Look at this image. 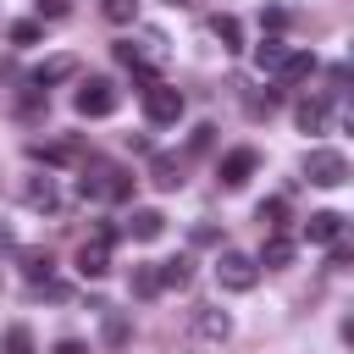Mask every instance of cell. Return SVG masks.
I'll use <instances>...</instances> for the list:
<instances>
[{
	"label": "cell",
	"mask_w": 354,
	"mask_h": 354,
	"mask_svg": "<svg viewBox=\"0 0 354 354\" xmlns=\"http://www.w3.org/2000/svg\"><path fill=\"white\" fill-rule=\"evenodd\" d=\"M66 77H77V55H50V61L33 66V88H55Z\"/></svg>",
	"instance_id": "ba28073f"
},
{
	"label": "cell",
	"mask_w": 354,
	"mask_h": 354,
	"mask_svg": "<svg viewBox=\"0 0 354 354\" xmlns=\"http://www.w3.org/2000/svg\"><path fill=\"white\" fill-rule=\"evenodd\" d=\"M260 28H266V33H282V28H288V11H282V6H266V11H260Z\"/></svg>",
	"instance_id": "83f0119b"
},
{
	"label": "cell",
	"mask_w": 354,
	"mask_h": 354,
	"mask_svg": "<svg viewBox=\"0 0 354 354\" xmlns=\"http://www.w3.org/2000/svg\"><path fill=\"white\" fill-rule=\"evenodd\" d=\"M288 50H293V44H288L282 33H260V44H254V66H260V72H277V66L288 61Z\"/></svg>",
	"instance_id": "5bb4252c"
},
{
	"label": "cell",
	"mask_w": 354,
	"mask_h": 354,
	"mask_svg": "<svg viewBox=\"0 0 354 354\" xmlns=\"http://www.w3.org/2000/svg\"><path fill=\"white\" fill-rule=\"evenodd\" d=\"M33 160H44V166H77V160H83V144H77V138H61V144H33Z\"/></svg>",
	"instance_id": "2e32d148"
},
{
	"label": "cell",
	"mask_w": 354,
	"mask_h": 354,
	"mask_svg": "<svg viewBox=\"0 0 354 354\" xmlns=\"http://www.w3.org/2000/svg\"><path fill=\"white\" fill-rule=\"evenodd\" d=\"M144 94V116L155 122V127H171L177 116H183V88H171V83H149V88H138Z\"/></svg>",
	"instance_id": "5b68a950"
},
{
	"label": "cell",
	"mask_w": 354,
	"mask_h": 354,
	"mask_svg": "<svg viewBox=\"0 0 354 354\" xmlns=\"http://www.w3.org/2000/svg\"><path fill=\"white\" fill-rule=\"evenodd\" d=\"M39 33H44L39 22H17V28H11V44H39Z\"/></svg>",
	"instance_id": "f1b7e54d"
},
{
	"label": "cell",
	"mask_w": 354,
	"mask_h": 354,
	"mask_svg": "<svg viewBox=\"0 0 354 354\" xmlns=\"http://www.w3.org/2000/svg\"><path fill=\"white\" fill-rule=\"evenodd\" d=\"M271 105H277V94H271V88H266V94H254V100H249V111H254V116H260V111H271Z\"/></svg>",
	"instance_id": "1f68e13d"
},
{
	"label": "cell",
	"mask_w": 354,
	"mask_h": 354,
	"mask_svg": "<svg viewBox=\"0 0 354 354\" xmlns=\"http://www.w3.org/2000/svg\"><path fill=\"white\" fill-rule=\"evenodd\" d=\"M166 6H183V11H199L205 0H166Z\"/></svg>",
	"instance_id": "836d02e7"
},
{
	"label": "cell",
	"mask_w": 354,
	"mask_h": 354,
	"mask_svg": "<svg viewBox=\"0 0 354 354\" xmlns=\"http://www.w3.org/2000/svg\"><path fill=\"white\" fill-rule=\"evenodd\" d=\"M72 105H77V116H111V111L122 105V94H116L111 77H88V83L72 94Z\"/></svg>",
	"instance_id": "8992f818"
},
{
	"label": "cell",
	"mask_w": 354,
	"mask_h": 354,
	"mask_svg": "<svg viewBox=\"0 0 354 354\" xmlns=\"http://www.w3.org/2000/svg\"><path fill=\"white\" fill-rule=\"evenodd\" d=\"M22 205L50 216V210L61 205V194H55V183H50V177H28V183H22Z\"/></svg>",
	"instance_id": "e0dca14e"
},
{
	"label": "cell",
	"mask_w": 354,
	"mask_h": 354,
	"mask_svg": "<svg viewBox=\"0 0 354 354\" xmlns=\"http://www.w3.org/2000/svg\"><path fill=\"white\" fill-rule=\"evenodd\" d=\"M254 216H260V227H271V232H282V216H288V199H260V205H254Z\"/></svg>",
	"instance_id": "484cf974"
},
{
	"label": "cell",
	"mask_w": 354,
	"mask_h": 354,
	"mask_svg": "<svg viewBox=\"0 0 354 354\" xmlns=\"http://www.w3.org/2000/svg\"><path fill=\"white\" fill-rule=\"evenodd\" d=\"M116 61L133 66L138 88H149V83L160 77V66H166V33H160V28H138V33L116 39Z\"/></svg>",
	"instance_id": "6da1fadb"
},
{
	"label": "cell",
	"mask_w": 354,
	"mask_h": 354,
	"mask_svg": "<svg viewBox=\"0 0 354 354\" xmlns=\"http://www.w3.org/2000/svg\"><path fill=\"white\" fill-rule=\"evenodd\" d=\"M55 354H88V348H83L77 337H61V343H55Z\"/></svg>",
	"instance_id": "d6a6232c"
},
{
	"label": "cell",
	"mask_w": 354,
	"mask_h": 354,
	"mask_svg": "<svg viewBox=\"0 0 354 354\" xmlns=\"http://www.w3.org/2000/svg\"><path fill=\"white\" fill-rule=\"evenodd\" d=\"M0 354H33V332L17 321V326H6V337H0Z\"/></svg>",
	"instance_id": "d4e9b609"
},
{
	"label": "cell",
	"mask_w": 354,
	"mask_h": 354,
	"mask_svg": "<svg viewBox=\"0 0 354 354\" xmlns=\"http://www.w3.org/2000/svg\"><path fill=\"white\" fill-rule=\"evenodd\" d=\"M210 33L221 39V50H243V28H238V17H210Z\"/></svg>",
	"instance_id": "603a6c76"
},
{
	"label": "cell",
	"mask_w": 354,
	"mask_h": 354,
	"mask_svg": "<svg viewBox=\"0 0 354 354\" xmlns=\"http://www.w3.org/2000/svg\"><path fill=\"white\" fill-rule=\"evenodd\" d=\"M160 232H166V216H160L155 205H144V210H133V216H127V238H138V243H155Z\"/></svg>",
	"instance_id": "4fadbf2b"
},
{
	"label": "cell",
	"mask_w": 354,
	"mask_h": 354,
	"mask_svg": "<svg viewBox=\"0 0 354 354\" xmlns=\"http://www.w3.org/2000/svg\"><path fill=\"white\" fill-rule=\"evenodd\" d=\"M22 271H28V282H50V254L44 249H28L22 254Z\"/></svg>",
	"instance_id": "4316f807"
},
{
	"label": "cell",
	"mask_w": 354,
	"mask_h": 354,
	"mask_svg": "<svg viewBox=\"0 0 354 354\" xmlns=\"http://www.w3.org/2000/svg\"><path fill=\"white\" fill-rule=\"evenodd\" d=\"M260 266H271V271L293 266V238H288V232H271V238H266V249H260Z\"/></svg>",
	"instance_id": "ffe728a7"
},
{
	"label": "cell",
	"mask_w": 354,
	"mask_h": 354,
	"mask_svg": "<svg viewBox=\"0 0 354 354\" xmlns=\"http://www.w3.org/2000/svg\"><path fill=\"white\" fill-rule=\"evenodd\" d=\"M194 332H199L205 343H227V337H232V315L216 310V304H205V310L194 315Z\"/></svg>",
	"instance_id": "8fae6325"
},
{
	"label": "cell",
	"mask_w": 354,
	"mask_h": 354,
	"mask_svg": "<svg viewBox=\"0 0 354 354\" xmlns=\"http://www.w3.org/2000/svg\"><path fill=\"white\" fill-rule=\"evenodd\" d=\"M105 271H111V243H100V238L83 243V249H77V277H83V282H100Z\"/></svg>",
	"instance_id": "30bf717a"
},
{
	"label": "cell",
	"mask_w": 354,
	"mask_h": 354,
	"mask_svg": "<svg viewBox=\"0 0 354 354\" xmlns=\"http://www.w3.org/2000/svg\"><path fill=\"white\" fill-rule=\"evenodd\" d=\"M315 66H321V61H315L310 50H288V61H282L271 77H277V83H304V77H315Z\"/></svg>",
	"instance_id": "9a60e30c"
},
{
	"label": "cell",
	"mask_w": 354,
	"mask_h": 354,
	"mask_svg": "<svg viewBox=\"0 0 354 354\" xmlns=\"http://www.w3.org/2000/svg\"><path fill=\"white\" fill-rule=\"evenodd\" d=\"M293 122H299V133H326L332 105H326L321 94H310V100H299V105H293Z\"/></svg>",
	"instance_id": "9c48e42d"
},
{
	"label": "cell",
	"mask_w": 354,
	"mask_h": 354,
	"mask_svg": "<svg viewBox=\"0 0 354 354\" xmlns=\"http://www.w3.org/2000/svg\"><path fill=\"white\" fill-rule=\"evenodd\" d=\"M216 282H221L227 293H249V288L260 282V260L243 254V249H221V254H216Z\"/></svg>",
	"instance_id": "3957f363"
},
{
	"label": "cell",
	"mask_w": 354,
	"mask_h": 354,
	"mask_svg": "<svg viewBox=\"0 0 354 354\" xmlns=\"http://www.w3.org/2000/svg\"><path fill=\"white\" fill-rule=\"evenodd\" d=\"M155 271H160V288H188L194 260H188V254H177V260H155Z\"/></svg>",
	"instance_id": "44dd1931"
},
{
	"label": "cell",
	"mask_w": 354,
	"mask_h": 354,
	"mask_svg": "<svg viewBox=\"0 0 354 354\" xmlns=\"http://www.w3.org/2000/svg\"><path fill=\"white\" fill-rule=\"evenodd\" d=\"M304 177L315 188H343L348 183V155L343 149H310L304 155Z\"/></svg>",
	"instance_id": "277c9868"
},
{
	"label": "cell",
	"mask_w": 354,
	"mask_h": 354,
	"mask_svg": "<svg viewBox=\"0 0 354 354\" xmlns=\"http://www.w3.org/2000/svg\"><path fill=\"white\" fill-rule=\"evenodd\" d=\"M149 183H155V188H166V194H171V188H183V160L155 155V160H149Z\"/></svg>",
	"instance_id": "d6986e66"
},
{
	"label": "cell",
	"mask_w": 354,
	"mask_h": 354,
	"mask_svg": "<svg viewBox=\"0 0 354 354\" xmlns=\"http://www.w3.org/2000/svg\"><path fill=\"white\" fill-rule=\"evenodd\" d=\"M304 238H310V243H337V238H343V216H337V210H315V216L304 221Z\"/></svg>",
	"instance_id": "ac0fdd59"
},
{
	"label": "cell",
	"mask_w": 354,
	"mask_h": 354,
	"mask_svg": "<svg viewBox=\"0 0 354 354\" xmlns=\"http://www.w3.org/2000/svg\"><path fill=\"white\" fill-rule=\"evenodd\" d=\"M254 166H260V155L243 144V149H227L221 155V188H243L249 177H254Z\"/></svg>",
	"instance_id": "52a82bcc"
},
{
	"label": "cell",
	"mask_w": 354,
	"mask_h": 354,
	"mask_svg": "<svg viewBox=\"0 0 354 354\" xmlns=\"http://www.w3.org/2000/svg\"><path fill=\"white\" fill-rule=\"evenodd\" d=\"M77 194H83V199H127V194H133V171H127V166L88 160L83 177H77Z\"/></svg>",
	"instance_id": "7a4b0ae2"
},
{
	"label": "cell",
	"mask_w": 354,
	"mask_h": 354,
	"mask_svg": "<svg viewBox=\"0 0 354 354\" xmlns=\"http://www.w3.org/2000/svg\"><path fill=\"white\" fill-rule=\"evenodd\" d=\"M100 11H105V22H116V28L138 22V0H100Z\"/></svg>",
	"instance_id": "cb8c5ba5"
},
{
	"label": "cell",
	"mask_w": 354,
	"mask_h": 354,
	"mask_svg": "<svg viewBox=\"0 0 354 354\" xmlns=\"http://www.w3.org/2000/svg\"><path fill=\"white\" fill-rule=\"evenodd\" d=\"M127 293H133V299H155V293H160V271H155V266H133Z\"/></svg>",
	"instance_id": "7402d4cb"
},
{
	"label": "cell",
	"mask_w": 354,
	"mask_h": 354,
	"mask_svg": "<svg viewBox=\"0 0 354 354\" xmlns=\"http://www.w3.org/2000/svg\"><path fill=\"white\" fill-rule=\"evenodd\" d=\"M210 133H216L210 122H205V127H194V138H188V149H210Z\"/></svg>",
	"instance_id": "4dcf8cb0"
},
{
	"label": "cell",
	"mask_w": 354,
	"mask_h": 354,
	"mask_svg": "<svg viewBox=\"0 0 354 354\" xmlns=\"http://www.w3.org/2000/svg\"><path fill=\"white\" fill-rule=\"evenodd\" d=\"M66 11H72L66 0H39V17H50V22H55V17H66Z\"/></svg>",
	"instance_id": "f546056e"
},
{
	"label": "cell",
	"mask_w": 354,
	"mask_h": 354,
	"mask_svg": "<svg viewBox=\"0 0 354 354\" xmlns=\"http://www.w3.org/2000/svg\"><path fill=\"white\" fill-rule=\"evenodd\" d=\"M100 343L105 348H127L133 343V315L127 310H105L100 315Z\"/></svg>",
	"instance_id": "7c38bea8"
}]
</instances>
